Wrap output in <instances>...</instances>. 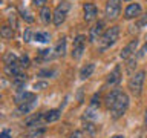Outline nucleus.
I'll list each match as a JSON object with an SVG mask.
<instances>
[{
	"instance_id": "nucleus-1",
	"label": "nucleus",
	"mask_w": 147,
	"mask_h": 138,
	"mask_svg": "<svg viewBox=\"0 0 147 138\" xmlns=\"http://www.w3.org/2000/svg\"><path fill=\"white\" fill-rule=\"evenodd\" d=\"M118 37H119V26H110L107 31H104V34L100 39V52L113 46L117 43Z\"/></svg>"
},
{
	"instance_id": "nucleus-2",
	"label": "nucleus",
	"mask_w": 147,
	"mask_h": 138,
	"mask_svg": "<svg viewBox=\"0 0 147 138\" xmlns=\"http://www.w3.org/2000/svg\"><path fill=\"white\" fill-rule=\"evenodd\" d=\"M129 95L126 94V92H121V94L118 95L117 101L113 103V106L110 108V114H112V118L113 120H118L121 118L124 114H126V110L129 108Z\"/></svg>"
},
{
	"instance_id": "nucleus-3",
	"label": "nucleus",
	"mask_w": 147,
	"mask_h": 138,
	"mask_svg": "<svg viewBox=\"0 0 147 138\" xmlns=\"http://www.w3.org/2000/svg\"><path fill=\"white\" fill-rule=\"evenodd\" d=\"M144 80H146V71H138L129 78L127 87L135 97H140L142 92V86H144Z\"/></svg>"
},
{
	"instance_id": "nucleus-4",
	"label": "nucleus",
	"mask_w": 147,
	"mask_h": 138,
	"mask_svg": "<svg viewBox=\"0 0 147 138\" xmlns=\"http://www.w3.org/2000/svg\"><path fill=\"white\" fill-rule=\"evenodd\" d=\"M69 9H71V3H69L67 0H61V2L57 5V8H55V11H54V20H52L55 26H61L64 23Z\"/></svg>"
},
{
	"instance_id": "nucleus-5",
	"label": "nucleus",
	"mask_w": 147,
	"mask_h": 138,
	"mask_svg": "<svg viewBox=\"0 0 147 138\" xmlns=\"http://www.w3.org/2000/svg\"><path fill=\"white\" fill-rule=\"evenodd\" d=\"M121 12V0H107L104 8V16L107 20H117Z\"/></svg>"
},
{
	"instance_id": "nucleus-6",
	"label": "nucleus",
	"mask_w": 147,
	"mask_h": 138,
	"mask_svg": "<svg viewBox=\"0 0 147 138\" xmlns=\"http://www.w3.org/2000/svg\"><path fill=\"white\" fill-rule=\"evenodd\" d=\"M86 49V37L84 35H77L74 39V46H72V58L80 60L83 57V52Z\"/></svg>"
},
{
	"instance_id": "nucleus-7",
	"label": "nucleus",
	"mask_w": 147,
	"mask_h": 138,
	"mask_svg": "<svg viewBox=\"0 0 147 138\" xmlns=\"http://www.w3.org/2000/svg\"><path fill=\"white\" fill-rule=\"evenodd\" d=\"M136 48H138V40L133 39V40H130V41H129V43L121 49V52H119V57H121L123 60L132 58L133 55H135V52H136Z\"/></svg>"
},
{
	"instance_id": "nucleus-8",
	"label": "nucleus",
	"mask_w": 147,
	"mask_h": 138,
	"mask_svg": "<svg viewBox=\"0 0 147 138\" xmlns=\"http://www.w3.org/2000/svg\"><path fill=\"white\" fill-rule=\"evenodd\" d=\"M104 34V22H96L89 31V41H96L101 39V35Z\"/></svg>"
},
{
	"instance_id": "nucleus-9",
	"label": "nucleus",
	"mask_w": 147,
	"mask_h": 138,
	"mask_svg": "<svg viewBox=\"0 0 147 138\" xmlns=\"http://www.w3.org/2000/svg\"><path fill=\"white\" fill-rule=\"evenodd\" d=\"M141 11H142V8H141L140 3H136V2L135 3H129L127 8H126V11H124V18L132 20V18H135V17H140Z\"/></svg>"
},
{
	"instance_id": "nucleus-10",
	"label": "nucleus",
	"mask_w": 147,
	"mask_h": 138,
	"mask_svg": "<svg viewBox=\"0 0 147 138\" xmlns=\"http://www.w3.org/2000/svg\"><path fill=\"white\" fill-rule=\"evenodd\" d=\"M121 81V68L118 66H115L112 71H110V74L107 75V80H106V85L110 86V87H113V86H117L118 83Z\"/></svg>"
},
{
	"instance_id": "nucleus-11",
	"label": "nucleus",
	"mask_w": 147,
	"mask_h": 138,
	"mask_svg": "<svg viewBox=\"0 0 147 138\" xmlns=\"http://www.w3.org/2000/svg\"><path fill=\"white\" fill-rule=\"evenodd\" d=\"M83 12H84V20L86 22H92L96 18V14H98V9L94 3H84L83 5Z\"/></svg>"
},
{
	"instance_id": "nucleus-12",
	"label": "nucleus",
	"mask_w": 147,
	"mask_h": 138,
	"mask_svg": "<svg viewBox=\"0 0 147 138\" xmlns=\"http://www.w3.org/2000/svg\"><path fill=\"white\" fill-rule=\"evenodd\" d=\"M43 121H45V115L43 114H34V115H31V117H28L25 120L26 126L31 127V129L32 127H40Z\"/></svg>"
},
{
	"instance_id": "nucleus-13",
	"label": "nucleus",
	"mask_w": 147,
	"mask_h": 138,
	"mask_svg": "<svg viewBox=\"0 0 147 138\" xmlns=\"http://www.w3.org/2000/svg\"><path fill=\"white\" fill-rule=\"evenodd\" d=\"M34 98H37V97L32 94V92L22 91V92H17V94H16V97H14V101H16L17 106H20V104L26 103V101H31V100H34Z\"/></svg>"
},
{
	"instance_id": "nucleus-14",
	"label": "nucleus",
	"mask_w": 147,
	"mask_h": 138,
	"mask_svg": "<svg viewBox=\"0 0 147 138\" xmlns=\"http://www.w3.org/2000/svg\"><path fill=\"white\" fill-rule=\"evenodd\" d=\"M26 80H28V75H26L25 72L18 74L17 77H14V78H12V85H14V87H16V91H17V92H22V91H25Z\"/></svg>"
},
{
	"instance_id": "nucleus-15",
	"label": "nucleus",
	"mask_w": 147,
	"mask_h": 138,
	"mask_svg": "<svg viewBox=\"0 0 147 138\" xmlns=\"http://www.w3.org/2000/svg\"><path fill=\"white\" fill-rule=\"evenodd\" d=\"M35 104H37V98L31 100V101H26V103H23L20 106H17V115H26V114H29L31 110L35 108Z\"/></svg>"
},
{
	"instance_id": "nucleus-16",
	"label": "nucleus",
	"mask_w": 147,
	"mask_h": 138,
	"mask_svg": "<svg viewBox=\"0 0 147 138\" xmlns=\"http://www.w3.org/2000/svg\"><path fill=\"white\" fill-rule=\"evenodd\" d=\"M45 121L46 123H54L57 121V120H60V117H61V110L60 109H51L48 110V112H45Z\"/></svg>"
},
{
	"instance_id": "nucleus-17",
	"label": "nucleus",
	"mask_w": 147,
	"mask_h": 138,
	"mask_svg": "<svg viewBox=\"0 0 147 138\" xmlns=\"http://www.w3.org/2000/svg\"><path fill=\"white\" fill-rule=\"evenodd\" d=\"M40 18H41V22H43L45 25H49V23L54 20V12L51 11L48 6H45V8L40 9Z\"/></svg>"
},
{
	"instance_id": "nucleus-18",
	"label": "nucleus",
	"mask_w": 147,
	"mask_h": 138,
	"mask_svg": "<svg viewBox=\"0 0 147 138\" xmlns=\"http://www.w3.org/2000/svg\"><path fill=\"white\" fill-rule=\"evenodd\" d=\"M94 71H95V64L94 63H87L86 66L81 68V71H80V80H87V78L94 74Z\"/></svg>"
},
{
	"instance_id": "nucleus-19",
	"label": "nucleus",
	"mask_w": 147,
	"mask_h": 138,
	"mask_svg": "<svg viewBox=\"0 0 147 138\" xmlns=\"http://www.w3.org/2000/svg\"><path fill=\"white\" fill-rule=\"evenodd\" d=\"M119 94H121V91H119V89H112L107 95H106V100H104V101H106V106H107L109 109L113 106V103L117 101V98H118Z\"/></svg>"
},
{
	"instance_id": "nucleus-20",
	"label": "nucleus",
	"mask_w": 147,
	"mask_h": 138,
	"mask_svg": "<svg viewBox=\"0 0 147 138\" xmlns=\"http://www.w3.org/2000/svg\"><path fill=\"white\" fill-rule=\"evenodd\" d=\"M54 54H55V57H64L66 55V37L60 39L58 45L54 49Z\"/></svg>"
},
{
	"instance_id": "nucleus-21",
	"label": "nucleus",
	"mask_w": 147,
	"mask_h": 138,
	"mask_svg": "<svg viewBox=\"0 0 147 138\" xmlns=\"http://www.w3.org/2000/svg\"><path fill=\"white\" fill-rule=\"evenodd\" d=\"M34 40L38 41V43H49V41H51V35H49V32L38 31V32H35Z\"/></svg>"
},
{
	"instance_id": "nucleus-22",
	"label": "nucleus",
	"mask_w": 147,
	"mask_h": 138,
	"mask_svg": "<svg viewBox=\"0 0 147 138\" xmlns=\"http://www.w3.org/2000/svg\"><path fill=\"white\" fill-rule=\"evenodd\" d=\"M52 52H54V51H51V49H41V51H38V60L48 62V60L54 58L55 54H52Z\"/></svg>"
},
{
	"instance_id": "nucleus-23",
	"label": "nucleus",
	"mask_w": 147,
	"mask_h": 138,
	"mask_svg": "<svg viewBox=\"0 0 147 138\" xmlns=\"http://www.w3.org/2000/svg\"><path fill=\"white\" fill-rule=\"evenodd\" d=\"M0 34H2L3 39H12V37H14V28L5 25V26L0 28Z\"/></svg>"
},
{
	"instance_id": "nucleus-24",
	"label": "nucleus",
	"mask_w": 147,
	"mask_h": 138,
	"mask_svg": "<svg viewBox=\"0 0 147 138\" xmlns=\"http://www.w3.org/2000/svg\"><path fill=\"white\" fill-rule=\"evenodd\" d=\"M18 12H20V16H22V18H23V20H25V22H28V23H32V22H34L35 20V18H34V16H32V14L29 12V11H28V9L26 8H20V9H18Z\"/></svg>"
},
{
	"instance_id": "nucleus-25",
	"label": "nucleus",
	"mask_w": 147,
	"mask_h": 138,
	"mask_svg": "<svg viewBox=\"0 0 147 138\" xmlns=\"http://www.w3.org/2000/svg\"><path fill=\"white\" fill-rule=\"evenodd\" d=\"M34 131H31L29 132V138H40L41 135L45 133V127H32Z\"/></svg>"
},
{
	"instance_id": "nucleus-26",
	"label": "nucleus",
	"mask_w": 147,
	"mask_h": 138,
	"mask_svg": "<svg viewBox=\"0 0 147 138\" xmlns=\"http://www.w3.org/2000/svg\"><path fill=\"white\" fill-rule=\"evenodd\" d=\"M133 66L136 68V58L132 57V58H129V63H127V72L130 74V77L135 74V72H133Z\"/></svg>"
},
{
	"instance_id": "nucleus-27",
	"label": "nucleus",
	"mask_w": 147,
	"mask_h": 138,
	"mask_svg": "<svg viewBox=\"0 0 147 138\" xmlns=\"http://www.w3.org/2000/svg\"><path fill=\"white\" fill-rule=\"evenodd\" d=\"M34 32H32V29H29V28H28V29L25 31V34H23V40L25 41H31V40H34Z\"/></svg>"
},
{
	"instance_id": "nucleus-28",
	"label": "nucleus",
	"mask_w": 147,
	"mask_h": 138,
	"mask_svg": "<svg viewBox=\"0 0 147 138\" xmlns=\"http://www.w3.org/2000/svg\"><path fill=\"white\" fill-rule=\"evenodd\" d=\"M34 87L35 91H41V89H46L48 87V81H37V83H34Z\"/></svg>"
},
{
	"instance_id": "nucleus-29",
	"label": "nucleus",
	"mask_w": 147,
	"mask_h": 138,
	"mask_svg": "<svg viewBox=\"0 0 147 138\" xmlns=\"http://www.w3.org/2000/svg\"><path fill=\"white\" fill-rule=\"evenodd\" d=\"M20 64H22L23 69L28 68V66H29V57H28V55H22V57H20Z\"/></svg>"
},
{
	"instance_id": "nucleus-30",
	"label": "nucleus",
	"mask_w": 147,
	"mask_h": 138,
	"mask_svg": "<svg viewBox=\"0 0 147 138\" xmlns=\"http://www.w3.org/2000/svg\"><path fill=\"white\" fill-rule=\"evenodd\" d=\"M136 26H138V28H144V26H147V14H146V16H142L140 20L136 22Z\"/></svg>"
},
{
	"instance_id": "nucleus-31",
	"label": "nucleus",
	"mask_w": 147,
	"mask_h": 138,
	"mask_svg": "<svg viewBox=\"0 0 147 138\" xmlns=\"http://www.w3.org/2000/svg\"><path fill=\"white\" fill-rule=\"evenodd\" d=\"M54 71L52 69H43V71H40L38 72V77H45V75H48V77H51V75H54Z\"/></svg>"
},
{
	"instance_id": "nucleus-32",
	"label": "nucleus",
	"mask_w": 147,
	"mask_h": 138,
	"mask_svg": "<svg viewBox=\"0 0 147 138\" xmlns=\"http://www.w3.org/2000/svg\"><path fill=\"white\" fill-rule=\"evenodd\" d=\"M69 138H86V135H84V132H83V131H77V132H74Z\"/></svg>"
},
{
	"instance_id": "nucleus-33",
	"label": "nucleus",
	"mask_w": 147,
	"mask_h": 138,
	"mask_svg": "<svg viewBox=\"0 0 147 138\" xmlns=\"http://www.w3.org/2000/svg\"><path fill=\"white\" fill-rule=\"evenodd\" d=\"M11 137H12V133L9 129H3L2 133H0V138H11Z\"/></svg>"
},
{
	"instance_id": "nucleus-34",
	"label": "nucleus",
	"mask_w": 147,
	"mask_h": 138,
	"mask_svg": "<svg viewBox=\"0 0 147 138\" xmlns=\"http://www.w3.org/2000/svg\"><path fill=\"white\" fill-rule=\"evenodd\" d=\"M46 2H48V0H32V3H34L37 8H45Z\"/></svg>"
},
{
	"instance_id": "nucleus-35",
	"label": "nucleus",
	"mask_w": 147,
	"mask_h": 138,
	"mask_svg": "<svg viewBox=\"0 0 147 138\" xmlns=\"http://www.w3.org/2000/svg\"><path fill=\"white\" fill-rule=\"evenodd\" d=\"M9 23H11L12 28L16 29V28H17V20H16V16H9Z\"/></svg>"
},
{
	"instance_id": "nucleus-36",
	"label": "nucleus",
	"mask_w": 147,
	"mask_h": 138,
	"mask_svg": "<svg viewBox=\"0 0 147 138\" xmlns=\"http://www.w3.org/2000/svg\"><path fill=\"white\" fill-rule=\"evenodd\" d=\"M146 54H147V43L141 48V51H140V54H138V55H140V57H142V55H146Z\"/></svg>"
},
{
	"instance_id": "nucleus-37",
	"label": "nucleus",
	"mask_w": 147,
	"mask_h": 138,
	"mask_svg": "<svg viewBox=\"0 0 147 138\" xmlns=\"http://www.w3.org/2000/svg\"><path fill=\"white\" fill-rule=\"evenodd\" d=\"M144 126L147 127V108H146V112H144Z\"/></svg>"
},
{
	"instance_id": "nucleus-38",
	"label": "nucleus",
	"mask_w": 147,
	"mask_h": 138,
	"mask_svg": "<svg viewBox=\"0 0 147 138\" xmlns=\"http://www.w3.org/2000/svg\"><path fill=\"white\" fill-rule=\"evenodd\" d=\"M110 138H124L123 135H113V137H110Z\"/></svg>"
}]
</instances>
